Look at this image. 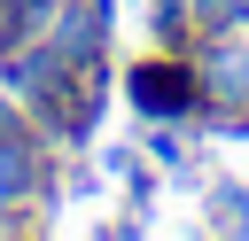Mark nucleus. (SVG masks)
Masks as SVG:
<instances>
[{"mask_svg": "<svg viewBox=\"0 0 249 241\" xmlns=\"http://www.w3.org/2000/svg\"><path fill=\"white\" fill-rule=\"evenodd\" d=\"M109 101H117V62H78V70H62V86L31 109V124L47 132L54 155H86V148H101Z\"/></svg>", "mask_w": 249, "mask_h": 241, "instance_id": "nucleus-1", "label": "nucleus"}, {"mask_svg": "<svg viewBox=\"0 0 249 241\" xmlns=\"http://www.w3.org/2000/svg\"><path fill=\"white\" fill-rule=\"evenodd\" d=\"M117 93L124 109L148 124V117H179V124H202V86H195V62L179 47H148L117 70Z\"/></svg>", "mask_w": 249, "mask_h": 241, "instance_id": "nucleus-2", "label": "nucleus"}, {"mask_svg": "<svg viewBox=\"0 0 249 241\" xmlns=\"http://www.w3.org/2000/svg\"><path fill=\"white\" fill-rule=\"evenodd\" d=\"M62 187V155L47 148L39 124L0 132V233H31V210H47V194Z\"/></svg>", "mask_w": 249, "mask_h": 241, "instance_id": "nucleus-3", "label": "nucleus"}, {"mask_svg": "<svg viewBox=\"0 0 249 241\" xmlns=\"http://www.w3.org/2000/svg\"><path fill=\"white\" fill-rule=\"evenodd\" d=\"M187 62L202 86V117H249V31L241 23H202Z\"/></svg>", "mask_w": 249, "mask_h": 241, "instance_id": "nucleus-4", "label": "nucleus"}, {"mask_svg": "<svg viewBox=\"0 0 249 241\" xmlns=\"http://www.w3.org/2000/svg\"><path fill=\"white\" fill-rule=\"evenodd\" d=\"M101 179H117V187H124V202H140V210H148V202H156V187H163V171L148 163V148H140V140H101Z\"/></svg>", "mask_w": 249, "mask_h": 241, "instance_id": "nucleus-5", "label": "nucleus"}, {"mask_svg": "<svg viewBox=\"0 0 249 241\" xmlns=\"http://www.w3.org/2000/svg\"><path fill=\"white\" fill-rule=\"evenodd\" d=\"M202 233L249 241V179H202Z\"/></svg>", "mask_w": 249, "mask_h": 241, "instance_id": "nucleus-6", "label": "nucleus"}, {"mask_svg": "<svg viewBox=\"0 0 249 241\" xmlns=\"http://www.w3.org/2000/svg\"><path fill=\"white\" fill-rule=\"evenodd\" d=\"M195 31H202V16L187 8V0H148V47H195Z\"/></svg>", "mask_w": 249, "mask_h": 241, "instance_id": "nucleus-7", "label": "nucleus"}, {"mask_svg": "<svg viewBox=\"0 0 249 241\" xmlns=\"http://www.w3.org/2000/svg\"><path fill=\"white\" fill-rule=\"evenodd\" d=\"M23 124H31V109H23V101L0 86V132H23Z\"/></svg>", "mask_w": 249, "mask_h": 241, "instance_id": "nucleus-8", "label": "nucleus"}, {"mask_svg": "<svg viewBox=\"0 0 249 241\" xmlns=\"http://www.w3.org/2000/svg\"><path fill=\"white\" fill-rule=\"evenodd\" d=\"M187 8H195L202 23H226V8H233V0H187Z\"/></svg>", "mask_w": 249, "mask_h": 241, "instance_id": "nucleus-9", "label": "nucleus"}, {"mask_svg": "<svg viewBox=\"0 0 249 241\" xmlns=\"http://www.w3.org/2000/svg\"><path fill=\"white\" fill-rule=\"evenodd\" d=\"M226 23H241V31H249V0H233V8H226Z\"/></svg>", "mask_w": 249, "mask_h": 241, "instance_id": "nucleus-10", "label": "nucleus"}, {"mask_svg": "<svg viewBox=\"0 0 249 241\" xmlns=\"http://www.w3.org/2000/svg\"><path fill=\"white\" fill-rule=\"evenodd\" d=\"M0 8H39V0H0Z\"/></svg>", "mask_w": 249, "mask_h": 241, "instance_id": "nucleus-11", "label": "nucleus"}]
</instances>
